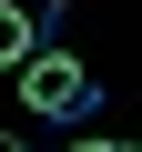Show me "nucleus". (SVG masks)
Returning <instances> with one entry per match:
<instances>
[{
  "label": "nucleus",
  "instance_id": "obj_1",
  "mask_svg": "<svg viewBox=\"0 0 142 152\" xmlns=\"http://www.w3.org/2000/svg\"><path fill=\"white\" fill-rule=\"evenodd\" d=\"M10 71H20V112H41V122H91V112H102V81H91L71 51H41V41H31Z\"/></svg>",
  "mask_w": 142,
  "mask_h": 152
},
{
  "label": "nucleus",
  "instance_id": "obj_2",
  "mask_svg": "<svg viewBox=\"0 0 142 152\" xmlns=\"http://www.w3.org/2000/svg\"><path fill=\"white\" fill-rule=\"evenodd\" d=\"M31 41H41V31H31V10H20V0H0V71H10Z\"/></svg>",
  "mask_w": 142,
  "mask_h": 152
},
{
  "label": "nucleus",
  "instance_id": "obj_3",
  "mask_svg": "<svg viewBox=\"0 0 142 152\" xmlns=\"http://www.w3.org/2000/svg\"><path fill=\"white\" fill-rule=\"evenodd\" d=\"M71 152H142V142H71Z\"/></svg>",
  "mask_w": 142,
  "mask_h": 152
},
{
  "label": "nucleus",
  "instance_id": "obj_4",
  "mask_svg": "<svg viewBox=\"0 0 142 152\" xmlns=\"http://www.w3.org/2000/svg\"><path fill=\"white\" fill-rule=\"evenodd\" d=\"M0 152H31V142H10V132H0Z\"/></svg>",
  "mask_w": 142,
  "mask_h": 152
}]
</instances>
